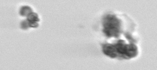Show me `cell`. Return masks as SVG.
Masks as SVG:
<instances>
[{
    "label": "cell",
    "instance_id": "6da1fadb",
    "mask_svg": "<svg viewBox=\"0 0 157 70\" xmlns=\"http://www.w3.org/2000/svg\"><path fill=\"white\" fill-rule=\"evenodd\" d=\"M102 50L106 55L111 58H115L119 55L130 58L134 57L137 54V48L135 45L126 44L122 40H120L114 44H104Z\"/></svg>",
    "mask_w": 157,
    "mask_h": 70
},
{
    "label": "cell",
    "instance_id": "7a4b0ae2",
    "mask_svg": "<svg viewBox=\"0 0 157 70\" xmlns=\"http://www.w3.org/2000/svg\"><path fill=\"white\" fill-rule=\"evenodd\" d=\"M103 31L108 37H117L121 31V21L113 15L106 16L103 20Z\"/></svg>",
    "mask_w": 157,
    "mask_h": 70
}]
</instances>
